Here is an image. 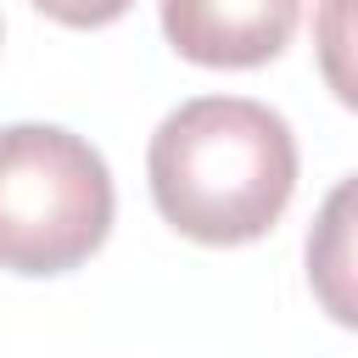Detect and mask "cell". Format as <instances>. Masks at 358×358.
I'll return each mask as SVG.
<instances>
[{
    "label": "cell",
    "mask_w": 358,
    "mask_h": 358,
    "mask_svg": "<svg viewBox=\"0 0 358 358\" xmlns=\"http://www.w3.org/2000/svg\"><path fill=\"white\" fill-rule=\"evenodd\" d=\"M45 17H56V22H67V28H106V22H117L134 0H34Z\"/></svg>",
    "instance_id": "cell-5"
},
{
    "label": "cell",
    "mask_w": 358,
    "mask_h": 358,
    "mask_svg": "<svg viewBox=\"0 0 358 358\" xmlns=\"http://www.w3.org/2000/svg\"><path fill=\"white\" fill-rule=\"evenodd\" d=\"M157 213L201 246L268 235L296 190L291 123L246 95H196L173 106L145 151Z\"/></svg>",
    "instance_id": "cell-1"
},
{
    "label": "cell",
    "mask_w": 358,
    "mask_h": 358,
    "mask_svg": "<svg viewBox=\"0 0 358 358\" xmlns=\"http://www.w3.org/2000/svg\"><path fill=\"white\" fill-rule=\"evenodd\" d=\"M302 0H162L168 45L196 67H263L296 34Z\"/></svg>",
    "instance_id": "cell-3"
},
{
    "label": "cell",
    "mask_w": 358,
    "mask_h": 358,
    "mask_svg": "<svg viewBox=\"0 0 358 358\" xmlns=\"http://www.w3.org/2000/svg\"><path fill=\"white\" fill-rule=\"evenodd\" d=\"M347 213H352V185L341 179L330 190V201H324L319 229L308 235V280L324 296V308H330L336 324L358 319L352 313V224H347Z\"/></svg>",
    "instance_id": "cell-4"
},
{
    "label": "cell",
    "mask_w": 358,
    "mask_h": 358,
    "mask_svg": "<svg viewBox=\"0 0 358 358\" xmlns=\"http://www.w3.org/2000/svg\"><path fill=\"white\" fill-rule=\"evenodd\" d=\"M324 73H330V84H336V95L341 101H352V73H347V62H341V50H347V0H330L324 6Z\"/></svg>",
    "instance_id": "cell-6"
},
{
    "label": "cell",
    "mask_w": 358,
    "mask_h": 358,
    "mask_svg": "<svg viewBox=\"0 0 358 358\" xmlns=\"http://www.w3.org/2000/svg\"><path fill=\"white\" fill-rule=\"evenodd\" d=\"M112 229L106 157L56 123L0 129V268L67 274Z\"/></svg>",
    "instance_id": "cell-2"
}]
</instances>
